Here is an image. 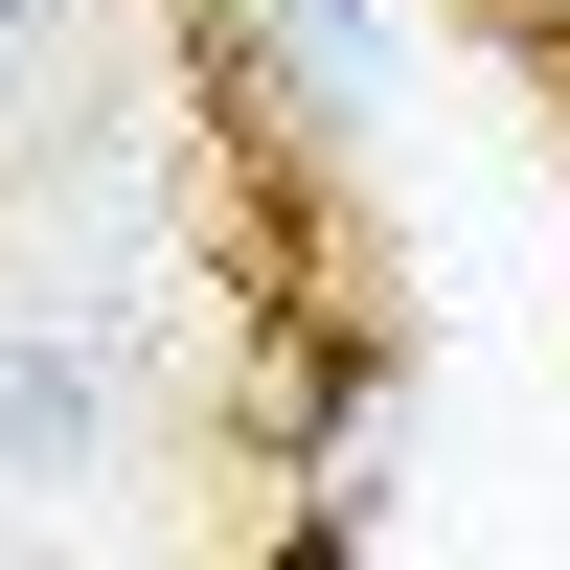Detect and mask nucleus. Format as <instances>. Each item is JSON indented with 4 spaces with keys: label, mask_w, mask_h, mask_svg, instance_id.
I'll list each match as a JSON object with an SVG mask.
<instances>
[{
    "label": "nucleus",
    "mask_w": 570,
    "mask_h": 570,
    "mask_svg": "<svg viewBox=\"0 0 570 570\" xmlns=\"http://www.w3.org/2000/svg\"><path fill=\"white\" fill-rule=\"evenodd\" d=\"M228 69H252V115H274V137L365 160V137L411 115V0H228Z\"/></svg>",
    "instance_id": "f257e3e1"
},
{
    "label": "nucleus",
    "mask_w": 570,
    "mask_h": 570,
    "mask_svg": "<svg viewBox=\"0 0 570 570\" xmlns=\"http://www.w3.org/2000/svg\"><path fill=\"white\" fill-rule=\"evenodd\" d=\"M0 480H115V365L69 343V297H0Z\"/></svg>",
    "instance_id": "f03ea898"
},
{
    "label": "nucleus",
    "mask_w": 570,
    "mask_h": 570,
    "mask_svg": "<svg viewBox=\"0 0 570 570\" xmlns=\"http://www.w3.org/2000/svg\"><path fill=\"white\" fill-rule=\"evenodd\" d=\"M46 69H69V0H0V115H23Z\"/></svg>",
    "instance_id": "7ed1b4c3"
}]
</instances>
